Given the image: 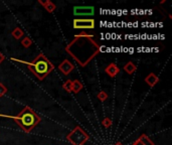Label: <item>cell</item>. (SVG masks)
I'll use <instances>...</instances> for the list:
<instances>
[{"mask_svg":"<svg viewBox=\"0 0 172 145\" xmlns=\"http://www.w3.org/2000/svg\"><path fill=\"white\" fill-rule=\"evenodd\" d=\"M145 83L147 85H149L150 87H154L155 85H157L159 83V78L155 74L151 72V74H149L145 78Z\"/></svg>","mask_w":172,"mask_h":145,"instance_id":"9c48e42d","label":"cell"},{"mask_svg":"<svg viewBox=\"0 0 172 145\" xmlns=\"http://www.w3.org/2000/svg\"><path fill=\"white\" fill-rule=\"evenodd\" d=\"M105 72H107V74L111 77V78H115L118 74L119 72H120V69L114 64V62H112V64H110L106 69H105Z\"/></svg>","mask_w":172,"mask_h":145,"instance_id":"ba28073f","label":"cell"},{"mask_svg":"<svg viewBox=\"0 0 172 145\" xmlns=\"http://www.w3.org/2000/svg\"><path fill=\"white\" fill-rule=\"evenodd\" d=\"M103 125H104V127L105 128H110V127H111L112 126V120L111 119H110V118H105L104 120H103Z\"/></svg>","mask_w":172,"mask_h":145,"instance_id":"ac0fdd59","label":"cell"},{"mask_svg":"<svg viewBox=\"0 0 172 145\" xmlns=\"http://www.w3.org/2000/svg\"><path fill=\"white\" fill-rule=\"evenodd\" d=\"M114 145H123V144L121 142H117V143H115Z\"/></svg>","mask_w":172,"mask_h":145,"instance_id":"7402d4cb","label":"cell"},{"mask_svg":"<svg viewBox=\"0 0 172 145\" xmlns=\"http://www.w3.org/2000/svg\"><path fill=\"white\" fill-rule=\"evenodd\" d=\"M39 2L42 6H44L45 9H46V11H49V12H54L55 10V3H52L51 1H50V0H46V1H41V0H39Z\"/></svg>","mask_w":172,"mask_h":145,"instance_id":"30bf717a","label":"cell"},{"mask_svg":"<svg viewBox=\"0 0 172 145\" xmlns=\"http://www.w3.org/2000/svg\"><path fill=\"white\" fill-rule=\"evenodd\" d=\"M89 138L90 136L88 133L80 126H76L66 136L68 141H70L73 145H84L89 140Z\"/></svg>","mask_w":172,"mask_h":145,"instance_id":"277c9868","label":"cell"},{"mask_svg":"<svg viewBox=\"0 0 172 145\" xmlns=\"http://www.w3.org/2000/svg\"><path fill=\"white\" fill-rule=\"evenodd\" d=\"M95 13L94 6H75L74 14L76 16H93Z\"/></svg>","mask_w":172,"mask_h":145,"instance_id":"8992f818","label":"cell"},{"mask_svg":"<svg viewBox=\"0 0 172 145\" xmlns=\"http://www.w3.org/2000/svg\"><path fill=\"white\" fill-rule=\"evenodd\" d=\"M21 45L24 46V47H29L31 45H32V40H31V38L30 37H28V36H25L23 40H21Z\"/></svg>","mask_w":172,"mask_h":145,"instance_id":"2e32d148","label":"cell"},{"mask_svg":"<svg viewBox=\"0 0 172 145\" xmlns=\"http://www.w3.org/2000/svg\"><path fill=\"white\" fill-rule=\"evenodd\" d=\"M108 98V95L106 92H104V91H101L100 93L98 94V99L101 101V102H104V101H106Z\"/></svg>","mask_w":172,"mask_h":145,"instance_id":"e0dca14e","label":"cell"},{"mask_svg":"<svg viewBox=\"0 0 172 145\" xmlns=\"http://www.w3.org/2000/svg\"><path fill=\"white\" fill-rule=\"evenodd\" d=\"M65 51L80 66L86 67L100 52V46L94 40L92 35L82 32L66 46Z\"/></svg>","mask_w":172,"mask_h":145,"instance_id":"6da1fadb","label":"cell"},{"mask_svg":"<svg viewBox=\"0 0 172 145\" xmlns=\"http://www.w3.org/2000/svg\"><path fill=\"white\" fill-rule=\"evenodd\" d=\"M139 139L143 145H154V143L151 141V139L148 137L146 134H142Z\"/></svg>","mask_w":172,"mask_h":145,"instance_id":"5bb4252c","label":"cell"},{"mask_svg":"<svg viewBox=\"0 0 172 145\" xmlns=\"http://www.w3.org/2000/svg\"><path fill=\"white\" fill-rule=\"evenodd\" d=\"M7 93V88L2 83H0V98Z\"/></svg>","mask_w":172,"mask_h":145,"instance_id":"d6986e66","label":"cell"},{"mask_svg":"<svg viewBox=\"0 0 172 145\" xmlns=\"http://www.w3.org/2000/svg\"><path fill=\"white\" fill-rule=\"evenodd\" d=\"M136 70H137V67L132 62H128L127 64L124 66V71H125L128 75H132L133 72H136Z\"/></svg>","mask_w":172,"mask_h":145,"instance_id":"8fae6325","label":"cell"},{"mask_svg":"<svg viewBox=\"0 0 172 145\" xmlns=\"http://www.w3.org/2000/svg\"><path fill=\"white\" fill-rule=\"evenodd\" d=\"M10 60L21 62V64H25L28 67V70H29L39 81H44V79L46 78V77L55 70V66L51 64V62H50V60L47 59L44 54H39L30 62L21 61V60H17V59H13V57H11Z\"/></svg>","mask_w":172,"mask_h":145,"instance_id":"7a4b0ae2","label":"cell"},{"mask_svg":"<svg viewBox=\"0 0 172 145\" xmlns=\"http://www.w3.org/2000/svg\"><path fill=\"white\" fill-rule=\"evenodd\" d=\"M133 145H143V144H142V142L140 141V139L138 138V139H136L135 141L133 142Z\"/></svg>","mask_w":172,"mask_h":145,"instance_id":"ffe728a7","label":"cell"},{"mask_svg":"<svg viewBox=\"0 0 172 145\" xmlns=\"http://www.w3.org/2000/svg\"><path fill=\"white\" fill-rule=\"evenodd\" d=\"M11 35L14 38H15V40H20V38L23 36V35H24V32H23V30H21V28L16 27V28H14L13 30V31L11 32Z\"/></svg>","mask_w":172,"mask_h":145,"instance_id":"4fadbf2b","label":"cell"},{"mask_svg":"<svg viewBox=\"0 0 172 145\" xmlns=\"http://www.w3.org/2000/svg\"><path fill=\"white\" fill-rule=\"evenodd\" d=\"M0 117L13 119L18 126L26 133L31 132L32 129L41 121L39 116H38L30 107H24L21 112L18 113V115H16V116L0 114Z\"/></svg>","mask_w":172,"mask_h":145,"instance_id":"3957f363","label":"cell"},{"mask_svg":"<svg viewBox=\"0 0 172 145\" xmlns=\"http://www.w3.org/2000/svg\"><path fill=\"white\" fill-rule=\"evenodd\" d=\"M75 30H94L95 20L93 18H76L74 19Z\"/></svg>","mask_w":172,"mask_h":145,"instance_id":"5b68a950","label":"cell"},{"mask_svg":"<svg viewBox=\"0 0 172 145\" xmlns=\"http://www.w3.org/2000/svg\"><path fill=\"white\" fill-rule=\"evenodd\" d=\"M5 60V56H3V54H1V52H0V64H1V62Z\"/></svg>","mask_w":172,"mask_h":145,"instance_id":"44dd1931","label":"cell"},{"mask_svg":"<svg viewBox=\"0 0 172 145\" xmlns=\"http://www.w3.org/2000/svg\"><path fill=\"white\" fill-rule=\"evenodd\" d=\"M83 89V84L81 83L79 80L73 81V87H71V92H74L75 94H78Z\"/></svg>","mask_w":172,"mask_h":145,"instance_id":"7c38bea8","label":"cell"},{"mask_svg":"<svg viewBox=\"0 0 172 145\" xmlns=\"http://www.w3.org/2000/svg\"><path fill=\"white\" fill-rule=\"evenodd\" d=\"M71 87H73V81L71 80H68V81H65L64 85H63V88L65 89V91L66 92H71Z\"/></svg>","mask_w":172,"mask_h":145,"instance_id":"9a60e30c","label":"cell"},{"mask_svg":"<svg viewBox=\"0 0 172 145\" xmlns=\"http://www.w3.org/2000/svg\"><path fill=\"white\" fill-rule=\"evenodd\" d=\"M74 69H75V66L71 64L69 60H64L61 62V64L59 66V70L63 72L65 76H68L69 74H70V72Z\"/></svg>","mask_w":172,"mask_h":145,"instance_id":"52a82bcc","label":"cell"}]
</instances>
